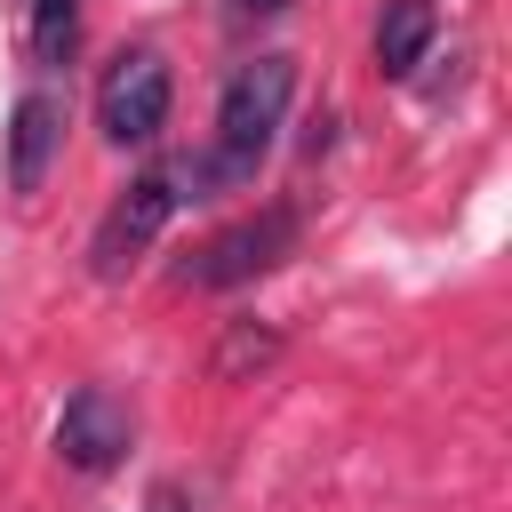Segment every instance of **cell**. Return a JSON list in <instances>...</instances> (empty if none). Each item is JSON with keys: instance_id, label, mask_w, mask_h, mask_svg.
Returning <instances> with one entry per match:
<instances>
[{"instance_id": "1", "label": "cell", "mask_w": 512, "mask_h": 512, "mask_svg": "<svg viewBox=\"0 0 512 512\" xmlns=\"http://www.w3.org/2000/svg\"><path fill=\"white\" fill-rule=\"evenodd\" d=\"M288 96H296V56H248L216 96V144L208 152H176L184 200H216V192L256 184L280 120H288Z\"/></svg>"}, {"instance_id": "7", "label": "cell", "mask_w": 512, "mask_h": 512, "mask_svg": "<svg viewBox=\"0 0 512 512\" xmlns=\"http://www.w3.org/2000/svg\"><path fill=\"white\" fill-rule=\"evenodd\" d=\"M432 40H440V8L432 0H384V16H376V72L408 80L432 56Z\"/></svg>"}, {"instance_id": "2", "label": "cell", "mask_w": 512, "mask_h": 512, "mask_svg": "<svg viewBox=\"0 0 512 512\" xmlns=\"http://www.w3.org/2000/svg\"><path fill=\"white\" fill-rule=\"evenodd\" d=\"M176 208H184V168H176V160L128 176V192L104 208V224H96V240H88V272H96V280H120V272L160 240V224H168Z\"/></svg>"}, {"instance_id": "4", "label": "cell", "mask_w": 512, "mask_h": 512, "mask_svg": "<svg viewBox=\"0 0 512 512\" xmlns=\"http://www.w3.org/2000/svg\"><path fill=\"white\" fill-rule=\"evenodd\" d=\"M168 96H176L168 56L160 48H120L104 64V80H96V128L112 144H152L168 128Z\"/></svg>"}, {"instance_id": "10", "label": "cell", "mask_w": 512, "mask_h": 512, "mask_svg": "<svg viewBox=\"0 0 512 512\" xmlns=\"http://www.w3.org/2000/svg\"><path fill=\"white\" fill-rule=\"evenodd\" d=\"M144 512H192V496H184V488H176V480H160V488H152V496H144Z\"/></svg>"}, {"instance_id": "8", "label": "cell", "mask_w": 512, "mask_h": 512, "mask_svg": "<svg viewBox=\"0 0 512 512\" xmlns=\"http://www.w3.org/2000/svg\"><path fill=\"white\" fill-rule=\"evenodd\" d=\"M24 48L40 72H64L80 48V0H24Z\"/></svg>"}, {"instance_id": "11", "label": "cell", "mask_w": 512, "mask_h": 512, "mask_svg": "<svg viewBox=\"0 0 512 512\" xmlns=\"http://www.w3.org/2000/svg\"><path fill=\"white\" fill-rule=\"evenodd\" d=\"M232 8H248V16H280V8H296V0H232Z\"/></svg>"}, {"instance_id": "6", "label": "cell", "mask_w": 512, "mask_h": 512, "mask_svg": "<svg viewBox=\"0 0 512 512\" xmlns=\"http://www.w3.org/2000/svg\"><path fill=\"white\" fill-rule=\"evenodd\" d=\"M56 152H64V96H48V88L16 96L8 136H0V184H8L16 200H24V192H40V184H48V168H56Z\"/></svg>"}, {"instance_id": "5", "label": "cell", "mask_w": 512, "mask_h": 512, "mask_svg": "<svg viewBox=\"0 0 512 512\" xmlns=\"http://www.w3.org/2000/svg\"><path fill=\"white\" fill-rule=\"evenodd\" d=\"M128 440H136V416H128V400L104 392V384H80V392L64 400V416H56V456H64L72 472H112V464L128 456Z\"/></svg>"}, {"instance_id": "3", "label": "cell", "mask_w": 512, "mask_h": 512, "mask_svg": "<svg viewBox=\"0 0 512 512\" xmlns=\"http://www.w3.org/2000/svg\"><path fill=\"white\" fill-rule=\"evenodd\" d=\"M296 232H304V216H296L288 200H272V208L224 224L216 240H200V248L184 256V288H240V280L272 272V264L296 248Z\"/></svg>"}, {"instance_id": "9", "label": "cell", "mask_w": 512, "mask_h": 512, "mask_svg": "<svg viewBox=\"0 0 512 512\" xmlns=\"http://www.w3.org/2000/svg\"><path fill=\"white\" fill-rule=\"evenodd\" d=\"M272 360H280V328H264V320H224V336H216V352H208V376L232 384V376H256V368H272Z\"/></svg>"}]
</instances>
